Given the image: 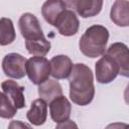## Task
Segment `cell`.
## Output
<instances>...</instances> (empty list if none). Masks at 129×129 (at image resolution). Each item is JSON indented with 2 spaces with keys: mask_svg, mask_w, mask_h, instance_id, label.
Instances as JSON below:
<instances>
[{
  "mask_svg": "<svg viewBox=\"0 0 129 129\" xmlns=\"http://www.w3.org/2000/svg\"><path fill=\"white\" fill-rule=\"evenodd\" d=\"M18 27L25 39L26 49L30 54L44 57L49 52L51 44L45 38L39 20L34 14L23 13L19 18Z\"/></svg>",
  "mask_w": 129,
  "mask_h": 129,
  "instance_id": "1",
  "label": "cell"
},
{
  "mask_svg": "<svg viewBox=\"0 0 129 129\" xmlns=\"http://www.w3.org/2000/svg\"><path fill=\"white\" fill-rule=\"evenodd\" d=\"M70 98L73 103L79 106L89 105L95 97L94 76L92 70L85 63L73 66L69 77Z\"/></svg>",
  "mask_w": 129,
  "mask_h": 129,
  "instance_id": "2",
  "label": "cell"
},
{
  "mask_svg": "<svg viewBox=\"0 0 129 129\" xmlns=\"http://www.w3.org/2000/svg\"><path fill=\"white\" fill-rule=\"evenodd\" d=\"M109 31L103 25H92L86 29L79 41L81 52L88 57L95 58L103 55L107 49Z\"/></svg>",
  "mask_w": 129,
  "mask_h": 129,
  "instance_id": "3",
  "label": "cell"
},
{
  "mask_svg": "<svg viewBox=\"0 0 129 129\" xmlns=\"http://www.w3.org/2000/svg\"><path fill=\"white\" fill-rule=\"evenodd\" d=\"M26 75L34 85H41L50 76V63L46 57L32 56L26 61Z\"/></svg>",
  "mask_w": 129,
  "mask_h": 129,
  "instance_id": "4",
  "label": "cell"
},
{
  "mask_svg": "<svg viewBox=\"0 0 129 129\" xmlns=\"http://www.w3.org/2000/svg\"><path fill=\"white\" fill-rule=\"evenodd\" d=\"M105 55L110 57L119 70V75L129 77V54L128 46L123 42L112 43L105 51Z\"/></svg>",
  "mask_w": 129,
  "mask_h": 129,
  "instance_id": "5",
  "label": "cell"
},
{
  "mask_svg": "<svg viewBox=\"0 0 129 129\" xmlns=\"http://www.w3.org/2000/svg\"><path fill=\"white\" fill-rule=\"evenodd\" d=\"M27 59L16 52H11L6 54L2 59V70L6 77L11 79H22L26 75V66Z\"/></svg>",
  "mask_w": 129,
  "mask_h": 129,
  "instance_id": "6",
  "label": "cell"
},
{
  "mask_svg": "<svg viewBox=\"0 0 129 129\" xmlns=\"http://www.w3.org/2000/svg\"><path fill=\"white\" fill-rule=\"evenodd\" d=\"M96 79L100 84H110L119 75V70L114 61L107 55H103L95 66Z\"/></svg>",
  "mask_w": 129,
  "mask_h": 129,
  "instance_id": "7",
  "label": "cell"
},
{
  "mask_svg": "<svg viewBox=\"0 0 129 129\" xmlns=\"http://www.w3.org/2000/svg\"><path fill=\"white\" fill-rule=\"evenodd\" d=\"M54 27L57 28L59 34L63 36H72L78 32L80 22L76 13L73 10L66 9L56 19Z\"/></svg>",
  "mask_w": 129,
  "mask_h": 129,
  "instance_id": "8",
  "label": "cell"
},
{
  "mask_svg": "<svg viewBox=\"0 0 129 129\" xmlns=\"http://www.w3.org/2000/svg\"><path fill=\"white\" fill-rule=\"evenodd\" d=\"M72 112V105L68 98L58 96L49 102V113L53 122L62 123L69 120Z\"/></svg>",
  "mask_w": 129,
  "mask_h": 129,
  "instance_id": "9",
  "label": "cell"
},
{
  "mask_svg": "<svg viewBox=\"0 0 129 129\" xmlns=\"http://www.w3.org/2000/svg\"><path fill=\"white\" fill-rule=\"evenodd\" d=\"M50 75L56 80H63L70 77L73 70V62L68 55L58 54L50 60Z\"/></svg>",
  "mask_w": 129,
  "mask_h": 129,
  "instance_id": "10",
  "label": "cell"
},
{
  "mask_svg": "<svg viewBox=\"0 0 129 129\" xmlns=\"http://www.w3.org/2000/svg\"><path fill=\"white\" fill-rule=\"evenodd\" d=\"M1 88L3 93L9 98L16 109H22L25 107V98H24V87L20 86L17 82L12 80H6L2 82Z\"/></svg>",
  "mask_w": 129,
  "mask_h": 129,
  "instance_id": "11",
  "label": "cell"
},
{
  "mask_svg": "<svg viewBox=\"0 0 129 129\" xmlns=\"http://www.w3.org/2000/svg\"><path fill=\"white\" fill-rule=\"evenodd\" d=\"M27 120L34 126H41L47 118V103L42 99H35L26 114Z\"/></svg>",
  "mask_w": 129,
  "mask_h": 129,
  "instance_id": "12",
  "label": "cell"
},
{
  "mask_svg": "<svg viewBox=\"0 0 129 129\" xmlns=\"http://www.w3.org/2000/svg\"><path fill=\"white\" fill-rule=\"evenodd\" d=\"M129 2L126 0H117L113 3L110 11L111 20L120 27L129 25Z\"/></svg>",
  "mask_w": 129,
  "mask_h": 129,
  "instance_id": "13",
  "label": "cell"
},
{
  "mask_svg": "<svg viewBox=\"0 0 129 129\" xmlns=\"http://www.w3.org/2000/svg\"><path fill=\"white\" fill-rule=\"evenodd\" d=\"M70 3L73 4L78 14L83 18L96 16L101 12L103 6L101 0H76Z\"/></svg>",
  "mask_w": 129,
  "mask_h": 129,
  "instance_id": "14",
  "label": "cell"
},
{
  "mask_svg": "<svg viewBox=\"0 0 129 129\" xmlns=\"http://www.w3.org/2000/svg\"><path fill=\"white\" fill-rule=\"evenodd\" d=\"M67 9V2L60 0L45 1L41 7V14L44 20L50 25L54 26L56 19Z\"/></svg>",
  "mask_w": 129,
  "mask_h": 129,
  "instance_id": "15",
  "label": "cell"
},
{
  "mask_svg": "<svg viewBox=\"0 0 129 129\" xmlns=\"http://www.w3.org/2000/svg\"><path fill=\"white\" fill-rule=\"evenodd\" d=\"M38 95L40 99L49 103L53 99L62 95V88L55 80H47L38 86Z\"/></svg>",
  "mask_w": 129,
  "mask_h": 129,
  "instance_id": "16",
  "label": "cell"
},
{
  "mask_svg": "<svg viewBox=\"0 0 129 129\" xmlns=\"http://www.w3.org/2000/svg\"><path fill=\"white\" fill-rule=\"evenodd\" d=\"M16 38V32L13 22L10 18H0V45L5 46L11 44Z\"/></svg>",
  "mask_w": 129,
  "mask_h": 129,
  "instance_id": "17",
  "label": "cell"
},
{
  "mask_svg": "<svg viewBox=\"0 0 129 129\" xmlns=\"http://www.w3.org/2000/svg\"><path fill=\"white\" fill-rule=\"evenodd\" d=\"M17 113V109L14 107L9 98L0 92V118L11 119Z\"/></svg>",
  "mask_w": 129,
  "mask_h": 129,
  "instance_id": "18",
  "label": "cell"
},
{
  "mask_svg": "<svg viewBox=\"0 0 129 129\" xmlns=\"http://www.w3.org/2000/svg\"><path fill=\"white\" fill-rule=\"evenodd\" d=\"M8 129H32V127L22 121L19 120H13L9 123Z\"/></svg>",
  "mask_w": 129,
  "mask_h": 129,
  "instance_id": "19",
  "label": "cell"
},
{
  "mask_svg": "<svg viewBox=\"0 0 129 129\" xmlns=\"http://www.w3.org/2000/svg\"><path fill=\"white\" fill-rule=\"evenodd\" d=\"M55 129H79V127L76 124V122L69 119L62 123H58V125L55 127Z\"/></svg>",
  "mask_w": 129,
  "mask_h": 129,
  "instance_id": "20",
  "label": "cell"
},
{
  "mask_svg": "<svg viewBox=\"0 0 129 129\" xmlns=\"http://www.w3.org/2000/svg\"><path fill=\"white\" fill-rule=\"evenodd\" d=\"M105 129H128V124L123 122H115L109 124Z\"/></svg>",
  "mask_w": 129,
  "mask_h": 129,
  "instance_id": "21",
  "label": "cell"
}]
</instances>
